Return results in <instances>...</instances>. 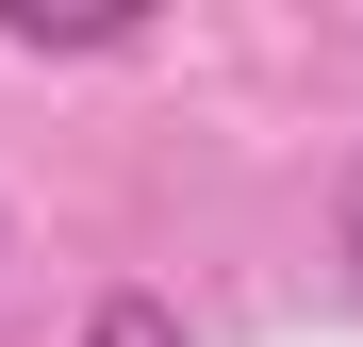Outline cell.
Here are the masks:
<instances>
[{"mask_svg":"<svg viewBox=\"0 0 363 347\" xmlns=\"http://www.w3.org/2000/svg\"><path fill=\"white\" fill-rule=\"evenodd\" d=\"M0 33H17V50H116L133 17H50V0H0Z\"/></svg>","mask_w":363,"mask_h":347,"instance_id":"obj_1","label":"cell"},{"mask_svg":"<svg viewBox=\"0 0 363 347\" xmlns=\"http://www.w3.org/2000/svg\"><path fill=\"white\" fill-rule=\"evenodd\" d=\"M347 265H363V182H347Z\"/></svg>","mask_w":363,"mask_h":347,"instance_id":"obj_3","label":"cell"},{"mask_svg":"<svg viewBox=\"0 0 363 347\" xmlns=\"http://www.w3.org/2000/svg\"><path fill=\"white\" fill-rule=\"evenodd\" d=\"M83 347H182V314H165V298H133V281H116V298L83 314Z\"/></svg>","mask_w":363,"mask_h":347,"instance_id":"obj_2","label":"cell"}]
</instances>
